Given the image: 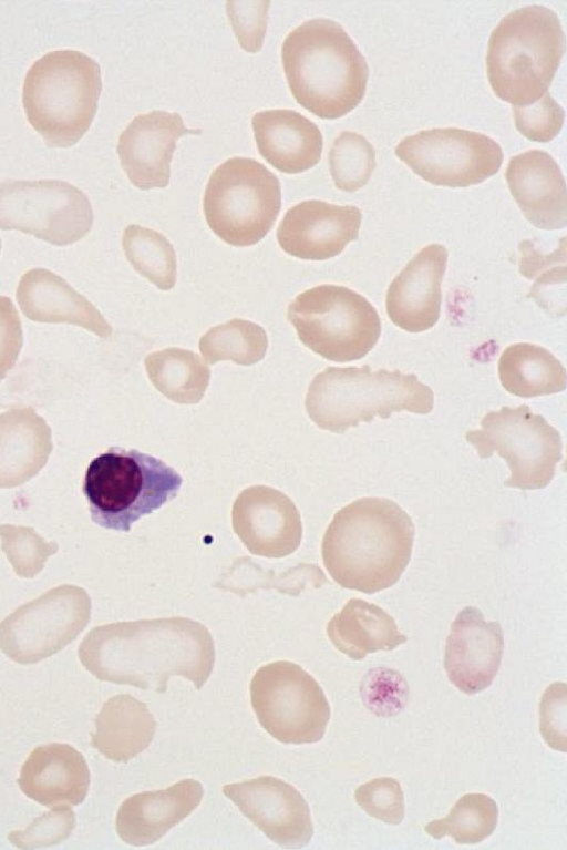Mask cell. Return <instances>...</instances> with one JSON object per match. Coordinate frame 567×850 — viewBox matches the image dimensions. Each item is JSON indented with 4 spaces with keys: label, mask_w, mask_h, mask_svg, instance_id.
<instances>
[{
    "label": "cell",
    "mask_w": 567,
    "mask_h": 850,
    "mask_svg": "<svg viewBox=\"0 0 567 850\" xmlns=\"http://www.w3.org/2000/svg\"><path fill=\"white\" fill-rule=\"evenodd\" d=\"M0 252H1V239H0Z\"/></svg>",
    "instance_id": "43"
},
{
    "label": "cell",
    "mask_w": 567,
    "mask_h": 850,
    "mask_svg": "<svg viewBox=\"0 0 567 850\" xmlns=\"http://www.w3.org/2000/svg\"><path fill=\"white\" fill-rule=\"evenodd\" d=\"M92 224L87 196L68 182L8 180L0 184L1 229H17L65 246L84 237Z\"/></svg>",
    "instance_id": "12"
},
{
    "label": "cell",
    "mask_w": 567,
    "mask_h": 850,
    "mask_svg": "<svg viewBox=\"0 0 567 850\" xmlns=\"http://www.w3.org/2000/svg\"><path fill=\"white\" fill-rule=\"evenodd\" d=\"M447 250L443 245L423 247L392 280L385 306L391 321L409 332L432 328L441 315L442 279Z\"/></svg>",
    "instance_id": "20"
},
{
    "label": "cell",
    "mask_w": 567,
    "mask_h": 850,
    "mask_svg": "<svg viewBox=\"0 0 567 850\" xmlns=\"http://www.w3.org/2000/svg\"><path fill=\"white\" fill-rule=\"evenodd\" d=\"M394 152L424 181L449 187L480 184L496 174L503 163L496 141L457 127L420 131L404 137Z\"/></svg>",
    "instance_id": "14"
},
{
    "label": "cell",
    "mask_w": 567,
    "mask_h": 850,
    "mask_svg": "<svg viewBox=\"0 0 567 850\" xmlns=\"http://www.w3.org/2000/svg\"><path fill=\"white\" fill-rule=\"evenodd\" d=\"M566 684L554 683L539 703V731L548 746L566 751Z\"/></svg>",
    "instance_id": "41"
},
{
    "label": "cell",
    "mask_w": 567,
    "mask_h": 850,
    "mask_svg": "<svg viewBox=\"0 0 567 850\" xmlns=\"http://www.w3.org/2000/svg\"><path fill=\"white\" fill-rule=\"evenodd\" d=\"M498 820L495 800L485 793H466L445 818L429 822L424 830L434 839L451 837L458 844H475L488 838Z\"/></svg>",
    "instance_id": "31"
},
{
    "label": "cell",
    "mask_w": 567,
    "mask_h": 850,
    "mask_svg": "<svg viewBox=\"0 0 567 850\" xmlns=\"http://www.w3.org/2000/svg\"><path fill=\"white\" fill-rule=\"evenodd\" d=\"M327 634L334 647L353 660L370 653L393 651L408 641L389 613L361 598L349 600L332 616Z\"/></svg>",
    "instance_id": "28"
},
{
    "label": "cell",
    "mask_w": 567,
    "mask_h": 850,
    "mask_svg": "<svg viewBox=\"0 0 567 850\" xmlns=\"http://www.w3.org/2000/svg\"><path fill=\"white\" fill-rule=\"evenodd\" d=\"M144 366L152 385L177 403H198L209 385L208 366L192 350L176 347L157 350L145 358Z\"/></svg>",
    "instance_id": "30"
},
{
    "label": "cell",
    "mask_w": 567,
    "mask_h": 850,
    "mask_svg": "<svg viewBox=\"0 0 567 850\" xmlns=\"http://www.w3.org/2000/svg\"><path fill=\"white\" fill-rule=\"evenodd\" d=\"M360 695L363 705L379 717L398 715L409 699V685L394 669H370L361 680Z\"/></svg>",
    "instance_id": "36"
},
{
    "label": "cell",
    "mask_w": 567,
    "mask_h": 850,
    "mask_svg": "<svg viewBox=\"0 0 567 850\" xmlns=\"http://www.w3.org/2000/svg\"><path fill=\"white\" fill-rule=\"evenodd\" d=\"M190 132L199 131L188 130L178 113L156 110L135 116L116 147L128 180L141 190L167 186L177 140Z\"/></svg>",
    "instance_id": "19"
},
{
    "label": "cell",
    "mask_w": 567,
    "mask_h": 850,
    "mask_svg": "<svg viewBox=\"0 0 567 850\" xmlns=\"http://www.w3.org/2000/svg\"><path fill=\"white\" fill-rule=\"evenodd\" d=\"M102 91L99 63L74 50L44 54L27 72L22 103L34 131L51 147H69L87 132Z\"/></svg>",
    "instance_id": "6"
},
{
    "label": "cell",
    "mask_w": 567,
    "mask_h": 850,
    "mask_svg": "<svg viewBox=\"0 0 567 850\" xmlns=\"http://www.w3.org/2000/svg\"><path fill=\"white\" fill-rule=\"evenodd\" d=\"M516 129L534 142H549L560 132L565 111L549 92L525 106H513Z\"/></svg>",
    "instance_id": "39"
},
{
    "label": "cell",
    "mask_w": 567,
    "mask_h": 850,
    "mask_svg": "<svg viewBox=\"0 0 567 850\" xmlns=\"http://www.w3.org/2000/svg\"><path fill=\"white\" fill-rule=\"evenodd\" d=\"M375 167V151L362 135L343 131L329 151V168L334 185L344 192L364 186Z\"/></svg>",
    "instance_id": "34"
},
{
    "label": "cell",
    "mask_w": 567,
    "mask_h": 850,
    "mask_svg": "<svg viewBox=\"0 0 567 850\" xmlns=\"http://www.w3.org/2000/svg\"><path fill=\"white\" fill-rule=\"evenodd\" d=\"M23 342L22 326L12 300L0 296V379L14 366Z\"/></svg>",
    "instance_id": "42"
},
{
    "label": "cell",
    "mask_w": 567,
    "mask_h": 850,
    "mask_svg": "<svg viewBox=\"0 0 567 850\" xmlns=\"http://www.w3.org/2000/svg\"><path fill=\"white\" fill-rule=\"evenodd\" d=\"M505 177L528 222L548 231L566 226V183L551 155L540 150L517 154L511 157Z\"/></svg>",
    "instance_id": "21"
},
{
    "label": "cell",
    "mask_w": 567,
    "mask_h": 850,
    "mask_svg": "<svg viewBox=\"0 0 567 850\" xmlns=\"http://www.w3.org/2000/svg\"><path fill=\"white\" fill-rule=\"evenodd\" d=\"M2 550L14 572L21 577H33L49 555L58 552L55 542H45L32 528L0 525Z\"/></svg>",
    "instance_id": "35"
},
{
    "label": "cell",
    "mask_w": 567,
    "mask_h": 850,
    "mask_svg": "<svg viewBox=\"0 0 567 850\" xmlns=\"http://www.w3.org/2000/svg\"><path fill=\"white\" fill-rule=\"evenodd\" d=\"M123 250L133 268L162 290L176 284L177 262L173 245L161 233L128 225L123 233Z\"/></svg>",
    "instance_id": "32"
},
{
    "label": "cell",
    "mask_w": 567,
    "mask_h": 850,
    "mask_svg": "<svg viewBox=\"0 0 567 850\" xmlns=\"http://www.w3.org/2000/svg\"><path fill=\"white\" fill-rule=\"evenodd\" d=\"M251 124L260 155L280 172L302 173L320 161L323 146L321 132L299 112H257Z\"/></svg>",
    "instance_id": "25"
},
{
    "label": "cell",
    "mask_w": 567,
    "mask_h": 850,
    "mask_svg": "<svg viewBox=\"0 0 567 850\" xmlns=\"http://www.w3.org/2000/svg\"><path fill=\"white\" fill-rule=\"evenodd\" d=\"M155 730L146 704L120 694L109 698L96 715L91 744L107 759L127 762L151 745Z\"/></svg>",
    "instance_id": "27"
},
{
    "label": "cell",
    "mask_w": 567,
    "mask_h": 850,
    "mask_svg": "<svg viewBox=\"0 0 567 850\" xmlns=\"http://www.w3.org/2000/svg\"><path fill=\"white\" fill-rule=\"evenodd\" d=\"M465 439L482 459L502 457L511 471L504 484L520 490L546 488L563 459L560 433L527 404L487 412L481 429L467 431Z\"/></svg>",
    "instance_id": "10"
},
{
    "label": "cell",
    "mask_w": 567,
    "mask_h": 850,
    "mask_svg": "<svg viewBox=\"0 0 567 850\" xmlns=\"http://www.w3.org/2000/svg\"><path fill=\"white\" fill-rule=\"evenodd\" d=\"M223 792L267 838L286 849H300L313 836L310 809L291 785L272 776L223 787Z\"/></svg>",
    "instance_id": "15"
},
{
    "label": "cell",
    "mask_w": 567,
    "mask_h": 850,
    "mask_svg": "<svg viewBox=\"0 0 567 850\" xmlns=\"http://www.w3.org/2000/svg\"><path fill=\"white\" fill-rule=\"evenodd\" d=\"M414 524L386 498H361L340 509L322 539L321 555L342 587L374 594L394 585L408 566Z\"/></svg>",
    "instance_id": "2"
},
{
    "label": "cell",
    "mask_w": 567,
    "mask_h": 850,
    "mask_svg": "<svg viewBox=\"0 0 567 850\" xmlns=\"http://www.w3.org/2000/svg\"><path fill=\"white\" fill-rule=\"evenodd\" d=\"M565 43L560 20L551 9L533 4L509 12L488 40L486 74L493 92L513 106L538 101L548 92Z\"/></svg>",
    "instance_id": "4"
},
{
    "label": "cell",
    "mask_w": 567,
    "mask_h": 850,
    "mask_svg": "<svg viewBox=\"0 0 567 850\" xmlns=\"http://www.w3.org/2000/svg\"><path fill=\"white\" fill-rule=\"evenodd\" d=\"M203 208L208 226L220 239L231 246H251L268 234L278 217L279 180L252 158H229L212 173Z\"/></svg>",
    "instance_id": "8"
},
{
    "label": "cell",
    "mask_w": 567,
    "mask_h": 850,
    "mask_svg": "<svg viewBox=\"0 0 567 850\" xmlns=\"http://www.w3.org/2000/svg\"><path fill=\"white\" fill-rule=\"evenodd\" d=\"M203 795L202 784L189 778L167 789L135 793L124 800L117 810L116 832L127 844H152L190 815Z\"/></svg>",
    "instance_id": "22"
},
{
    "label": "cell",
    "mask_w": 567,
    "mask_h": 850,
    "mask_svg": "<svg viewBox=\"0 0 567 850\" xmlns=\"http://www.w3.org/2000/svg\"><path fill=\"white\" fill-rule=\"evenodd\" d=\"M503 388L520 398L561 392L566 389V369L546 348L517 342L508 346L498 360Z\"/></svg>",
    "instance_id": "29"
},
{
    "label": "cell",
    "mask_w": 567,
    "mask_h": 850,
    "mask_svg": "<svg viewBox=\"0 0 567 850\" xmlns=\"http://www.w3.org/2000/svg\"><path fill=\"white\" fill-rule=\"evenodd\" d=\"M250 701L261 727L280 743L312 744L324 736L328 699L298 664L278 660L260 667L250 683Z\"/></svg>",
    "instance_id": "11"
},
{
    "label": "cell",
    "mask_w": 567,
    "mask_h": 850,
    "mask_svg": "<svg viewBox=\"0 0 567 850\" xmlns=\"http://www.w3.org/2000/svg\"><path fill=\"white\" fill-rule=\"evenodd\" d=\"M504 653V634L497 622H486L482 612L466 606L458 612L446 638L444 669L449 680L472 695L489 687Z\"/></svg>",
    "instance_id": "17"
},
{
    "label": "cell",
    "mask_w": 567,
    "mask_h": 850,
    "mask_svg": "<svg viewBox=\"0 0 567 850\" xmlns=\"http://www.w3.org/2000/svg\"><path fill=\"white\" fill-rule=\"evenodd\" d=\"M281 61L297 102L321 119L348 114L365 94V58L336 21L311 19L293 29L282 43Z\"/></svg>",
    "instance_id": "3"
},
{
    "label": "cell",
    "mask_w": 567,
    "mask_h": 850,
    "mask_svg": "<svg viewBox=\"0 0 567 850\" xmlns=\"http://www.w3.org/2000/svg\"><path fill=\"white\" fill-rule=\"evenodd\" d=\"M100 680L164 693L172 676L200 689L215 664V644L202 623L181 616L118 622L92 628L78 649Z\"/></svg>",
    "instance_id": "1"
},
{
    "label": "cell",
    "mask_w": 567,
    "mask_h": 850,
    "mask_svg": "<svg viewBox=\"0 0 567 850\" xmlns=\"http://www.w3.org/2000/svg\"><path fill=\"white\" fill-rule=\"evenodd\" d=\"M361 219L357 206L303 201L285 214L277 239L282 250L293 257L324 260L339 255L358 238Z\"/></svg>",
    "instance_id": "18"
},
{
    "label": "cell",
    "mask_w": 567,
    "mask_h": 850,
    "mask_svg": "<svg viewBox=\"0 0 567 850\" xmlns=\"http://www.w3.org/2000/svg\"><path fill=\"white\" fill-rule=\"evenodd\" d=\"M235 533L247 550L259 556L284 557L301 543L300 513L288 495L267 485L243 490L231 509Z\"/></svg>",
    "instance_id": "16"
},
{
    "label": "cell",
    "mask_w": 567,
    "mask_h": 850,
    "mask_svg": "<svg viewBox=\"0 0 567 850\" xmlns=\"http://www.w3.org/2000/svg\"><path fill=\"white\" fill-rule=\"evenodd\" d=\"M268 348L266 331L259 325L235 318L210 328L199 339V350L209 365L231 360L251 366L264 359Z\"/></svg>",
    "instance_id": "33"
},
{
    "label": "cell",
    "mask_w": 567,
    "mask_h": 850,
    "mask_svg": "<svg viewBox=\"0 0 567 850\" xmlns=\"http://www.w3.org/2000/svg\"><path fill=\"white\" fill-rule=\"evenodd\" d=\"M287 317L306 347L337 362L363 358L381 335L377 309L344 286L320 285L301 293Z\"/></svg>",
    "instance_id": "9"
},
{
    "label": "cell",
    "mask_w": 567,
    "mask_h": 850,
    "mask_svg": "<svg viewBox=\"0 0 567 850\" xmlns=\"http://www.w3.org/2000/svg\"><path fill=\"white\" fill-rule=\"evenodd\" d=\"M91 598L85 590L60 585L18 607L0 623V648L18 664L52 656L89 624Z\"/></svg>",
    "instance_id": "13"
},
{
    "label": "cell",
    "mask_w": 567,
    "mask_h": 850,
    "mask_svg": "<svg viewBox=\"0 0 567 850\" xmlns=\"http://www.w3.org/2000/svg\"><path fill=\"white\" fill-rule=\"evenodd\" d=\"M182 483L179 473L163 460L111 447L87 465L82 491L95 524L130 532L142 516L175 499Z\"/></svg>",
    "instance_id": "7"
},
{
    "label": "cell",
    "mask_w": 567,
    "mask_h": 850,
    "mask_svg": "<svg viewBox=\"0 0 567 850\" xmlns=\"http://www.w3.org/2000/svg\"><path fill=\"white\" fill-rule=\"evenodd\" d=\"M310 419L322 430L342 433L393 412L426 414L433 390L415 375L363 367H328L311 381L305 400Z\"/></svg>",
    "instance_id": "5"
},
{
    "label": "cell",
    "mask_w": 567,
    "mask_h": 850,
    "mask_svg": "<svg viewBox=\"0 0 567 850\" xmlns=\"http://www.w3.org/2000/svg\"><path fill=\"white\" fill-rule=\"evenodd\" d=\"M51 429L32 408L0 414V488H14L37 475L52 451Z\"/></svg>",
    "instance_id": "26"
},
{
    "label": "cell",
    "mask_w": 567,
    "mask_h": 850,
    "mask_svg": "<svg viewBox=\"0 0 567 850\" xmlns=\"http://www.w3.org/2000/svg\"><path fill=\"white\" fill-rule=\"evenodd\" d=\"M17 300L30 320L72 324L101 338L112 332V327L93 304L48 269L33 268L24 273L17 288Z\"/></svg>",
    "instance_id": "24"
},
{
    "label": "cell",
    "mask_w": 567,
    "mask_h": 850,
    "mask_svg": "<svg viewBox=\"0 0 567 850\" xmlns=\"http://www.w3.org/2000/svg\"><path fill=\"white\" fill-rule=\"evenodd\" d=\"M269 1L227 2V13L239 44L248 52H258L267 29Z\"/></svg>",
    "instance_id": "40"
},
{
    "label": "cell",
    "mask_w": 567,
    "mask_h": 850,
    "mask_svg": "<svg viewBox=\"0 0 567 850\" xmlns=\"http://www.w3.org/2000/svg\"><path fill=\"white\" fill-rule=\"evenodd\" d=\"M18 785L28 798L45 807L78 806L87 795L90 769L71 745L51 743L32 750Z\"/></svg>",
    "instance_id": "23"
},
{
    "label": "cell",
    "mask_w": 567,
    "mask_h": 850,
    "mask_svg": "<svg viewBox=\"0 0 567 850\" xmlns=\"http://www.w3.org/2000/svg\"><path fill=\"white\" fill-rule=\"evenodd\" d=\"M74 827V811L68 806H58L34 819L24 830L11 831L8 839L17 848H43L65 840Z\"/></svg>",
    "instance_id": "38"
},
{
    "label": "cell",
    "mask_w": 567,
    "mask_h": 850,
    "mask_svg": "<svg viewBox=\"0 0 567 850\" xmlns=\"http://www.w3.org/2000/svg\"><path fill=\"white\" fill-rule=\"evenodd\" d=\"M354 799L370 817L388 825L398 826L404 818V793L392 777L374 778L359 786Z\"/></svg>",
    "instance_id": "37"
}]
</instances>
